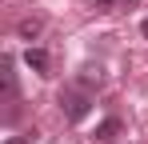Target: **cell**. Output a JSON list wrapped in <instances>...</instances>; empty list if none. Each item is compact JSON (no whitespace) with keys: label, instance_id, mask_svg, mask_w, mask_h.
<instances>
[{"label":"cell","instance_id":"1","mask_svg":"<svg viewBox=\"0 0 148 144\" xmlns=\"http://www.w3.org/2000/svg\"><path fill=\"white\" fill-rule=\"evenodd\" d=\"M88 108H92V96L84 92V88H64L60 92V112H64V120H84L88 116Z\"/></svg>","mask_w":148,"mask_h":144},{"label":"cell","instance_id":"2","mask_svg":"<svg viewBox=\"0 0 148 144\" xmlns=\"http://www.w3.org/2000/svg\"><path fill=\"white\" fill-rule=\"evenodd\" d=\"M120 132H124V120H120V116H108V120H100V124H96L92 140H96V144H112Z\"/></svg>","mask_w":148,"mask_h":144},{"label":"cell","instance_id":"3","mask_svg":"<svg viewBox=\"0 0 148 144\" xmlns=\"http://www.w3.org/2000/svg\"><path fill=\"white\" fill-rule=\"evenodd\" d=\"M24 64H28L32 72H40V76H48V64H52V60H48L44 48H28V52H24Z\"/></svg>","mask_w":148,"mask_h":144},{"label":"cell","instance_id":"4","mask_svg":"<svg viewBox=\"0 0 148 144\" xmlns=\"http://www.w3.org/2000/svg\"><path fill=\"white\" fill-rule=\"evenodd\" d=\"M40 28H44V24L36 20V16H28V20H20V24H16V32H20V40H36V36H40Z\"/></svg>","mask_w":148,"mask_h":144},{"label":"cell","instance_id":"5","mask_svg":"<svg viewBox=\"0 0 148 144\" xmlns=\"http://www.w3.org/2000/svg\"><path fill=\"white\" fill-rule=\"evenodd\" d=\"M92 84H100V68H80V88L88 92Z\"/></svg>","mask_w":148,"mask_h":144},{"label":"cell","instance_id":"6","mask_svg":"<svg viewBox=\"0 0 148 144\" xmlns=\"http://www.w3.org/2000/svg\"><path fill=\"white\" fill-rule=\"evenodd\" d=\"M116 4H128V8H132L136 0H96V8H104V12H108V8H116Z\"/></svg>","mask_w":148,"mask_h":144},{"label":"cell","instance_id":"7","mask_svg":"<svg viewBox=\"0 0 148 144\" xmlns=\"http://www.w3.org/2000/svg\"><path fill=\"white\" fill-rule=\"evenodd\" d=\"M4 144H28V136H8Z\"/></svg>","mask_w":148,"mask_h":144},{"label":"cell","instance_id":"8","mask_svg":"<svg viewBox=\"0 0 148 144\" xmlns=\"http://www.w3.org/2000/svg\"><path fill=\"white\" fill-rule=\"evenodd\" d=\"M140 32H144V40H148V16H144V24H140Z\"/></svg>","mask_w":148,"mask_h":144}]
</instances>
